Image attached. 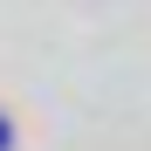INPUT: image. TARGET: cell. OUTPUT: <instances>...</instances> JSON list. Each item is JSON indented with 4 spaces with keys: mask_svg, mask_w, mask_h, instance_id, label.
I'll list each match as a JSON object with an SVG mask.
<instances>
[{
    "mask_svg": "<svg viewBox=\"0 0 151 151\" xmlns=\"http://www.w3.org/2000/svg\"><path fill=\"white\" fill-rule=\"evenodd\" d=\"M0 137H7V124H0Z\"/></svg>",
    "mask_w": 151,
    "mask_h": 151,
    "instance_id": "obj_1",
    "label": "cell"
}]
</instances>
